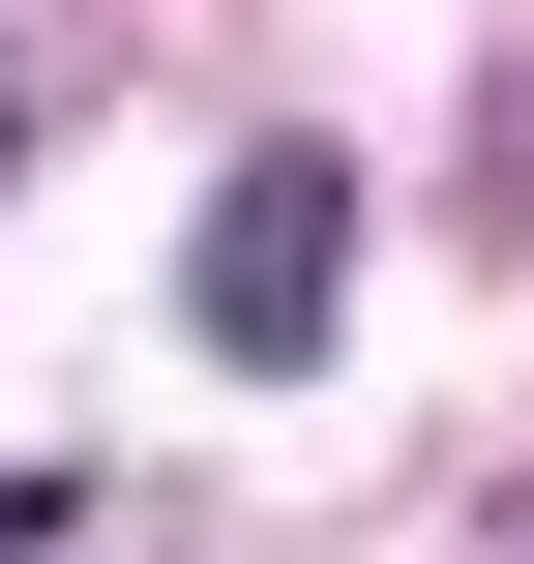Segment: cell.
<instances>
[{
    "mask_svg": "<svg viewBox=\"0 0 534 564\" xmlns=\"http://www.w3.org/2000/svg\"><path fill=\"white\" fill-rule=\"evenodd\" d=\"M59 535H89V476H0V564H59Z\"/></svg>",
    "mask_w": 534,
    "mask_h": 564,
    "instance_id": "cell-2",
    "label": "cell"
},
{
    "mask_svg": "<svg viewBox=\"0 0 534 564\" xmlns=\"http://www.w3.org/2000/svg\"><path fill=\"white\" fill-rule=\"evenodd\" d=\"M0 178H30V59H0Z\"/></svg>",
    "mask_w": 534,
    "mask_h": 564,
    "instance_id": "cell-3",
    "label": "cell"
},
{
    "mask_svg": "<svg viewBox=\"0 0 534 564\" xmlns=\"http://www.w3.org/2000/svg\"><path fill=\"white\" fill-rule=\"evenodd\" d=\"M178 327H208V387H327V327H357V149H238L208 178V238H178Z\"/></svg>",
    "mask_w": 534,
    "mask_h": 564,
    "instance_id": "cell-1",
    "label": "cell"
}]
</instances>
